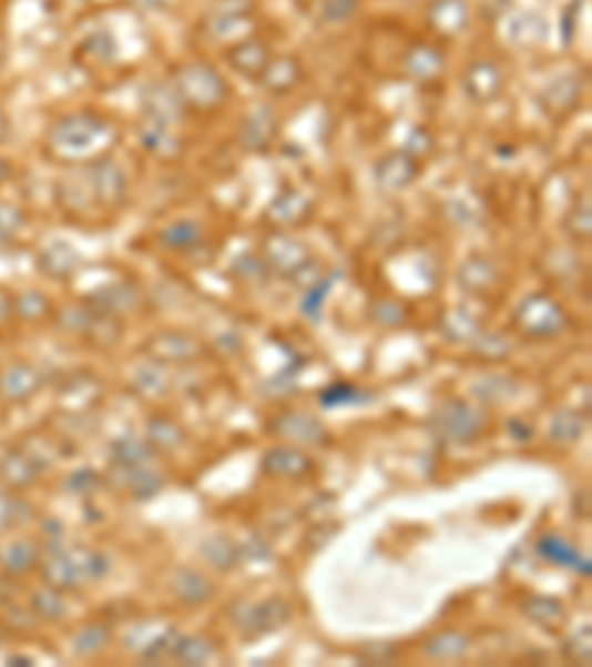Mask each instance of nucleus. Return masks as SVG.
I'll use <instances>...</instances> for the list:
<instances>
[{
    "label": "nucleus",
    "instance_id": "nucleus-1",
    "mask_svg": "<svg viewBox=\"0 0 592 667\" xmlns=\"http://www.w3.org/2000/svg\"><path fill=\"white\" fill-rule=\"evenodd\" d=\"M7 134V119H3V113H0V137Z\"/></svg>",
    "mask_w": 592,
    "mask_h": 667
}]
</instances>
